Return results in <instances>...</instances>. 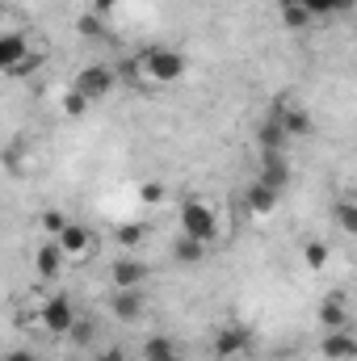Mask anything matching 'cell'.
I'll list each match as a JSON object with an SVG mask.
<instances>
[{
  "label": "cell",
  "instance_id": "obj_27",
  "mask_svg": "<svg viewBox=\"0 0 357 361\" xmlns=\"http://www.w3.org/2000/svg\"><path fill=\"white\" fill-rule=\"evenodd\" d=\"M118 4H122V0H89V8L97 13V17H109V13H114Z\"/></svg>",
  "mask_w": 357,
  "mask_h": 361
},
{
  "label": "cell",
  "instance_id": "obj_18",
  "mask_svg": "<svg viewBox=\"0 0 357 361\" xmlns=\"http://www.w3.org/2000/svg\"><path fill=\"white\" fill-rule=\"evenodd\" d=\"M294 4H303L307 17L315 21V17H341V13H349L357 0H294Z\"/></svg>",
  "mask_w": 357,
  "mask_h": 361
},
{
  "label": "cell",
  "instance_id": "obj_1",
  "mask_svg": "<svg viewBox=\"0 0 357 361\" xmlns=\"http://www.w3.org/2000/svg\"><path fill=\"white\" fill-rule=\"evenodd\" d=\"M189 72V55L177 47H147L135 55V63L126 68V76H139V85H177Z\"/></svg>",
  "mask_w": 357,
  "mask_h": 361
},
{
  "label": "cell",
  "instance_id": "obj_24",
  "mask_svg": "<svg viewBox=\"0 0 357 361\" xmlns=\"http://www.w3.org/2000/svg\"><path fill=\"white\" fill-rule=\"evenodd\" d=\"M42 227H47V235L55 240V235L68 227V214H63V210H47V214H42Z\"/></svg>",
  "mask_w": 357,
  "mask_h": 361
},
{
  "label": "cell",
  "instance_id": "obj_19",
  "mask_svg": "<svg viewBox=\"0 0 357 361\" xmlns=\"http://www.w3.org/2000/svg\"><path fill=\"white\" fill-rule=\"evenodd\" d=\"M202 257H206V244H198L189 235H177V244H173V261L177 265H198Z\"/></svg>",
  "mask_w": 357,
  "mask_h": 361
},
{
  "label": "cell",
  "instance_id": "obj_4",
  "mask_svg": "<svg viewBox=\"0 0 357 361\" xmlns=\"http://www.w3.org/2000/svg\"><path fill=\"white\" fill-rule=\"evenodd\" d=\"M114 85H118V72L105 68V63H89V68H80V72L72 76V92H80L89 105L105 101V97L114 92Z\"/></svg>",
  "mask_w": 357,
  "mask_h": 361
},
{
  "label": "cell",
  "instance_id": "obj_32",
  "mask_svg": "<svg viewBox=\"0 0 357 361\" xmlns=\"http://www.w3.org/2000/svg\"><path fill=\"white\" fill-rule=\"evenodd\" d=\"M0 4H4V0H0Z\"/></svg>",
  "mask_w": 357,
  "mask_h": 361
},
{
  "label": "cell",
  "instance_id": "obj_8",
  "mask_svg": "<svg viewBox=\"0 0 357 361\" xmlns=\"http://www.w3.org/2000/svg\"><path fill=\"white\" fill-rule=\"evenodd\" d=\"M147 261H139V257H118L114 261V269H109V281H114V290H143V281H147Z\"/></svg>",
  "mask_w": 357,
  "mask_h": 361
},
{
  "label": "cell",
  "instance_id": "obj_12",
  "mask_svg": "<svg viewBox=\"0 0 357 361\" xmlns=\"http://www.w3.org/2000/svg\"><path fill=\"white\" fill-rule=\"evenodd\" d=\"M324 357L328 361H353L357 357L353 328H332V332H324Z\"/></svg>",
  "mask_w": 357,
  "mask_h": 361
},
{
  "label": "cell",
  "instance_id": "obj_17",
  "mask_svg": "<svg viewBox=\"0 0 357 361\" xmlns=\"http://www.w3.org/2000/svg\"><path fill=\"white\" fill-rule=\"evenodd\" d=\"M277 197H282V193H273L269 185L253 180V185H248V193H244V202H248V214H269V210L277 206Z\"/></svg>",
  "mask_w": 357,
  "mask_h": 361
},
{
  "label": "cell",
  "instance_id": "obj_20",
  "mask_svg": "<svg viewBox=\"0 0 357 361\" xmlns=\"http://www.w3.org/2000/svg\"><path fill=\"white\" fill-rule=\"evenodd\" d=\"M282 25H286V30H307V25H311V17H307V8H303V4L282 0Z\"/></svg>",
  "mask_w": 357,
  "mask_h": 361
},
{
  "label": "cell",
  "instance_id": "obj_9",
  "mask_svg": "<svg viewBox=\"0 0 357 361\" xmlns=\"http://www.w3.org/2000/svg\"><path fill=\"white\" fill-rule=\"evenodd\" d=\"M143 311H147L143 290H114V294H109V315H114V319H122V324H139Z\"/></svg>",
  "mask_w": 357,
  "mask_h": 361
},
{
  "label": "cell",
  "instance_id": "obj_6",
  "mask_svg": "<svg viewBox=\"0 0 357 361\" xmlns=\"http://www.w3.org/2000/svg\"><path fill=\"white\" fill-rule=\"evenodd\" d=\"M55 244H59V252L68 257V261H80V257H89L92 244H97V235H92L85 223H76V219H68V227L55 235Z\"/></svg>",
  "mask_w": 357,
  "mask_h": 361
},
{
  "label": "cell",
  "instance_id": "obj_11",
  "mask_svg": "<svg viewBox=\"0 0 357 361\" xmlns=\"http://www.w3.org/2000/svg\"><path fill=\"white\" fill-rule=\"evenodd\" d=\"M257 180H261V185H269L273 193H282V189L290 185V156H286V152L261 156V164H257Z\"/></svg>",
  "mask_w": 357,
  "mask_h": 361
},
{
  "label": "cell",
  "instance_id": "obj_14",
  "mask_svg": "<svg viewBox=\"0 0 357 361\" xmlns=\"http://www.w3.org/2000/svg\"><path fill=\"white\" fill-rule=\"evenodd\" d=\"M139 357H143V361H185V353H181V345L173 341V336L156 332V336H147V341H143Z\"/></svg>",
  "mask_w": 357,
  "mask_h": 361
},
{
  "label": "cell",
  "instance_id": "obj_29",
  "mask_svg": "<svg viewBox=\"0 0 357 361\" xmlns=\"http://www.w3.org/2000/svg\"><path fill=\"white\" fill-rule=\"evenodd\" d=\"M101 25H97V13H89V17H80V34H97Z\"/></svg>",
  "mask_w": 357,
  "mask_h": 361
},
{
  "label": "cell",
  "instance_id": "obj_31",
  "mask_svg": "<svg viewBox=\"0 0 357 361\" xmlns=\"http://www.w3.org/2000/svg\"><path fill=\"white\" fill-rule=\"evenodd\" d=\"M101 361H126V357H122L118 349H109V353H101Z\"/></svg>",
  "mask_w": 357,
  "mask_h": 361
},
{
  "label": "cell",
  "instance_id": "obj_13",
  "mask_svg": "<svg viewBox=\"0 0 357 361\" xmlns=\"http://www.w3.org/2000/svg\"><path fill=\"white\" fill-rule=\"evenodd\" d=\"M63 265H68V257L59 252V244H55V240H47V244L34 252V273H38L42 281H55V277L63 273Z\"/></svg>",
  "mask_w": 357,
  "mask_h": 361
},
{
  "label": "cell",
  "instance_id": "obj_5",
  "mask_svg": "<svg viewBox=\"0 0 357 361\" xmlns=\"http://www.w3.org/2000/svg\"><path fill=\"white\" fill-rule=\"evenodd\" d=\"M248 349H253V328H244V324H227V328L210 341L214 361H236V357H244Z\"/></svg>",
  "mask_w": 357,
  "mask_h": 361
},
{
  "label": "cell",
  "instance_id": "obj_22",
  "mask_svg": "<svg viewBox=\"0 0 357 361\" xmlns=\"http://www.w3.org/2000/svg\"><path fill=\"white\" fill-rule=\"evenodd\" d=\"M89 109H92V105L80 97V92H72V89L63 92V114H68V118H85Z\"/></svg>",
  "mask_w": 357,
  "mask_h": 361
},
{
  "label": "cell",
  "instance_id": "obj_3",
  "mask_svg": "<svg viewBox=\"0 0 357 361\" xmlns=\"http://www.w3.org/2000/svg\"><path fill=\"white\" fill-rule=\"evenodd\" d=\"M34 315H38V328H42V332H51V336L63 341V336L72 332V324H76L80 311H76V302H72L68 294H51V298H42V307H38Z\"/></svg>",
  "mask_w": 357,
  "mask_h": 361
},
{
  "label": "cell",
  "instance_id": "obj_28",
  "mask_svg": "<svg viewBox=\"0 0 357 361\" xmlns=\"http://www.w3.org/2000/svg\"><path fill=\"white\" fill-rule=\"evenodd\" d=\"M0 361H38V357H34L30 349H8V353H4Z\"/></svg>",
  "mask_w": 357,
  "mask_h": 361
},
{
  "label": "cell",
  "instance_id": "obj_23",
  "mask_svg": "<svg viewBox=\"0 0 357 361\" xmlns=\"http://www.w3.org/2000/svg\"><path fill=\"white\" fill-rule=\"evenodd\" d=\"M303 257H307V265H311V269H324V265H328V248H324L320 240H311V244L303 248Z\"/></svg>",
  "mask_w": 357,
  "mask_h": 361
},
{
  "label": "cell",
  "instance_id": "obj_26",
  "mask_svg": "<svg viewBox=\"0 0 357 361\" xmlns=\"http://www.w3.org/2000/svg\"><path fill=\"white\" fill-rule=\"evenodd\" d=\"M337 223H341L345 231H353V227H357V210H353V202H349V197L337 206Z\"/></svg>",
  "mask_w": 357,
  "mask_h": 361
},
{
  "label": "cell",
  "instance_id": "obj_2",
  "mask_svg": "<svg viewBox=\"0 0 357 361\" xmlns=\"http://www.w3.org/2000/svg\"><path fill=\"white\" fill-rule=\"evenodd\" d=\"M181 235L198 240V244H214L219 240V210L206 202V197H189L181 202Z\"/></svg>",
  "mask_w": 357,
  "mask_h": 361
},
{
  "label": "cell",
  "instance_id": "obj_30",
  "mask_svg": "<svg viewBox=\"0 0 357 361\" xmlns=\"http://www.w3.org/2000/svg\"><path fill=\"white\" fill-rule=\"evenodd\" d=\"M160 197H164L160 185H143V202H160Z\"/></svg>",
  "mask_w": 357,
  "mask_h": 361
},
{
  "label": "cell",
  "instance_id": "obj_15",
  "mask_svg": "<svg viewBox=\"0 0 357 361\" xmlns=\"http://www.w3.org/2000/svg\"><path fill=\"white\" fill-rule=\"evenodd\" d=\"M320 324H324V332H332V328H349V302H345L341 294L324 298V302H320Z\"/></svg>",
  "mask_w": 357,
  "mask_h": 361
},
{
  "label": "cell",
  "instance_id": "obj_16",
  "mask_svg": "<svg viewBox=\"0 0 357 361\" xmlns=\"http://www.w3.org/2000/svg\"><path fill=\"white\" fill-rule=\"evenodd\" d=\"M257 147H261V156H273V152H286V147H290V139H286V130H282L273 118H265V122H261V130H257Z\"/></svg>",
  "mask_w": 357,
  "mask_h": 361
},
{
  "label": "cell",
  "instance_id": "obj_25",
  "mask_svg": "<svg viewBox=\"0 0 357 361\" xmlns=\"http://www.w3.org/2000/svg\"><path fill=\"white\" fill-rule=\"evenodd\" d=\"M139 240H143V227H139V223H126V227H118V244H122V248H135Z\"/></svg>",
  "mask_w": 357,
  "mask_h": 361
},
{
  "label": "cell",
  "instance_id": "obj_7",
  "mask_svg": "<svg viewBox=\"0 0 357 361\" xmlns=\"http://www.w3.org/2000/svg\"><path fill=\"white\" fill-rule=\"evenodd\" d=\"M269 118L286 130V139H290V143H294V139H303V135L311 130V114H307L303 105H294V101H277Z\"/></svg>",
  "mask_w": 357,
  "mask_h": 361
},
{
  "label": "cell",
  "instance_id": "obj_10",
  "mask_svg": "<svg viewBox=\"0 0 357 361\" xmlns=\"http://www.w3.org/2000/svg\"><path fill=\"white\" fill-rule=\"evenodd\" d=\"M30 55V38L17 30H0V72H21Z\"/></svg>",
  "mask_w": 357,
  "mask_h": 361
},
{
  "label": "cell",
  "instance_id": "obj_21",
  "mask_svg": "<svg viewBox=\"0 0 357 361\" xmlns=\"http://www.w3.org/2000/svg\"><path fill=\"white\" fill-rule=\"evenodd\" d=\"M63 341H72V345H80V349H85V345L97 341V324H92L89 315H76V324H72V332H68Z\"/></svg>",
  "mask_w": 357,
  "mask_h": 361
}]
</instances>
